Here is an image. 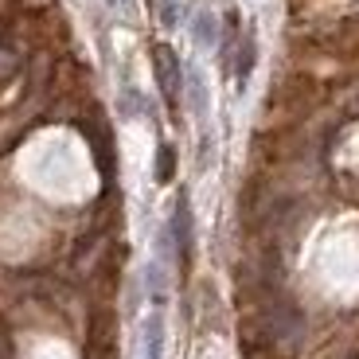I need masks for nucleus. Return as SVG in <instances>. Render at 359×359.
Here are the masks:
<instances>
[{
	"instance_id": "nucleus-8",
	"label": "nucleus",
	"mask_w": 359,
	"mask_h": 359,
	"mask_svg": "<svg viewBox=\"0 0 359 359\" xmlns=\"http://www.w3.org/2000/svg\"><path fill=\"white\" fill-rule=\"evenodd\" d=\"M12 71H16V55H8V51H0V79H8Z\"/></svg>"
},
{
	"instance_id": "nucleus-3",
	"label": "nucleus",
	"mask_w": 359,
	"mask_h": 359,
	"mask_svg": "<svg viewBox=\"0 0 359 359\" xmlns=\"http://www.w3.org/2000/svg\"><path fill=\"white\" fill-rule=\"evenodd\" d=\"M254 59H258V47H254V32H243V36H238V55L231 59V71L238 74V79H246V74L254 71Z\"/></svg>"
},
{
	"instance_id": "nucleus-6",
	"label": "nucleus",
	"mask_w": 359,
	"mask_h": 359,
	"mask_svg": "<svg viewBox=\"0 0 359 359\" xmlns=\"http://www.w3.org/2000/svg\"><path fill=\"white\" fill-rule=\"evenodd\" d=\"M172 172H176V153H172V144H161V153H156V180L168 184Z\"/></svg>"
},
{
	"instance_id": "nucleus-1",
	"label": "nucleus",
	"mask_w": 359,
	"mask_h": 359,
	"mask_svg": "<svg viewBox=\"0 0 359 359\" xmlns=\"http://www.w3.org/2000/svg\"><path fill=\"white\" fill-rule=\"evenodd\" d=\"M153 71H156V86H161L164 102L168 106H180V90H184V67H180L176 51L168 43L153 47Z\"/></svg>"
},
{
	"instance_id": "nucleus-2",
	"label": "nucleus",
	"mask_w": 359,
	"mask_h": 359,
	"mask_svg": "<svg viewBox=\"0 0 359 359\" xmlns=\"http://www.w3.org/2000/svg\"><path fill=\"white\" fill-rule=\"evenodd\" d=\"M168 234H172V246H176L180 266H188V262H191V203H188V196L176 199V211H172Z\"/></svg>"
},
{
	"instance_id": "nucleus-4",
	"label": "nucleus",
	"mask_w": 359,
	"mask_h": 359,
	"mask_svg": "<svg viewBox=\"0 0 359 359\" xmlns=\"http://www.w3.org/2000/svg\"><path fill=\"white\" fill-rule=\"evenodd\" d=\"M164 351V316L153 313L144 320V359H161Z\"/></svg>"
},
{
	"instance_id": "nucleus-9",
	"label": "nucleus",
	"mask_w": 359,
	"mask_h": 359,
	"mask_svg": "<svg viewBox=\"0 0 359 359\" xmlns=\"http://www.w3.org/2000/svg\"><path fill=\"white\" fill-rule=\"evenodd\" d=\"M109 4H121V0H109Z\"/></svg>"
},
{
	"instance_id": "nucleus-5",
	"label": "nucleus",
	"mask_w": 359,
	"mask_h": 359,
	"mask_svg": "<svg viewBox=\"0 0 359 359\" xmlns=\"http://www.w3.org/2000/svg\"><path fill=\"white\" fill-rule=\"evenodd\" d=\"M191 32H196V43H203V47H211L219 39V32H215V16L207 8H199L196 16H191Z\"/></svg>"
},
{
	"instance_id": "nucleus-7",
	"label": "nucleus",
	"mask_w": 359,
	"mask_h": 359,
	"mask_svg": "<svg viewBox=\"0 0 359 359\" xmlns=\"http://www.w3.org/2000/svg\"><path fill=\"white\" fill-rule=\"evenodd\" d=\"M191 98H196V109L203 114V106H207V90H203V79H199L196 71H191Z\"/></svg>"
}]
</instances>
